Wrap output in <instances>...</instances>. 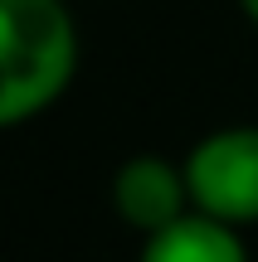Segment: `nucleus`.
<instances>
[{"mask_svg":"<svg viewBox=\"0 0 258 262\" xmlns=\"http://www.w3.org/2000/svg\"><path fill=\"white\" fill-rule=\"evenodd\" d=\"M78 68L68 0H0V131L64 97Z\"/></svg>","mask_w":258,"mask_h":262,"instance_id":"nucleus-1","label":"nucleus"},{"mask_svg":"<svg viewBox=\"0 0 258 262\" xmlns=\"http://www.w3.org/2000/svg\"><path fill=\"white\" fill-rule=\"evenodd\" d=\"M112 204H117V219L127 228L151 238L166 224H175L181 214H190L185 170L171 165L166 156H132L112 175Z\"/></svg>","mask_w":258,"mask_h":262,"instance_id":"nucleus-3","label":"nucleus"},{"mask_svg":"<svg viewBox=\"0 0 258 262\" xmlns=\"http://www.w3.org/2000/svg\"><path fill=\"white\" fill-rule=\"evenodd\" d=\"M136 262H249V253H244V238L234 224H220L195 209L146 238Z\"/></svg>","mask_w":258,"mask_h":262,"instance_id":"nucleus-4","label":"nucleus"},{"mask_svg":"<svg viewBox=\"0 0 258 262\" xmlns=\"http://www.w3.org/2000/svg\"><path fill=\"white\" fill-rule=\"evenodd\" d=\"M190 204L220 224H258V126L210 131L185 156Z\"/></svg>","mask_w":258,"mask_h":262,"instance_id":"nucleus-2","label":"nucleus"},{"mask_svg":"<svg viewBox=\"0 0 258 262\" xmlns=\"http://www.w3.org/2000/svg\"><path fill=\"white\" fill-rule=\"evenodd\" d=\"M239 10H244V15H249L253 25H258V0H239Z\"/></svg>","mask_w":258,"mask_h":262,"instance_id":"nucleus-5","label":"nucleus"}]
</instances>
